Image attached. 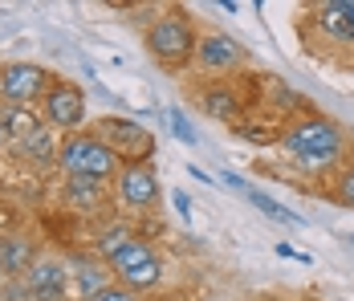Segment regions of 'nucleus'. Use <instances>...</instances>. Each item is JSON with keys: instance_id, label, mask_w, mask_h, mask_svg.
<instances>
[{"instance_id": "obj_24", "label": "nucleus", "mask_w": 354, "mask_h": 301, "mask_svg": "<svg viewBox=\"0 0 354 301\" xmlns=\"http://www.w3.org/2000/svg\"><path fill=\"white\" fill-rule=\"evenodd\" d=\"M351 244H354V232H351Z\"/></svg>"}, {"instance_id": "obj_19", "label": "nucleus", "mask_w": 354, "mask_h": 301, "mask_svg": "<svg viewBox=\"0 0 354 301\" xmlns=\"http://www.w3.org/2000/svg\"><path fill=\"white\" fill-rule=\"evenodd\" d=\"M334 200L342 203V208H354V163L338 171V179H334Z\"/></svg>"}, {"instance_id": "obj_7", "label": "nucleus", "mask_w": 354, "mask_h": 301, "mask_svg": "<svg viewBox=\"0 0 354 301\" xmlns=\"http://www.w3.org/2000/svg\"><path fill=\"white\" fill-rule=\"evenodd\" d=\"M53 86L49 69L33 66V62H8L0 66V94L12 102V106H33L37 98H45Z\"/></svg>"}, {"instance_id": "obj_16", "label": "nucleus", "mask_w": 354, "mask_h": 301, "mask_svg": "<svg viewBox=\"0 0 354 301\" xmlns=\"http://www.w3.org/2000/svg\"><path fill=\"white\" fill-rule=\"evenodd\" d=\"M0 268L4 273H29L33 268V253H29V244L25 240H0Z\"/></svg>"}, {"instance_id": "obj_11", "label": "nucleus", "mask_w": 354, "mask_h": 301, "mask_svg": "<svg viewBox=\"0 0 354 301\" xmlns=\"http://www.w3.org/2000/svg\"><path fill=\"white\" fill-rule=\"evenodd\" d=\"M66 285H70V273L62 261H33L29 277H25V289L37 301H62L66 298Z\"/></svg>"}, {"instance_id": "obj_6", "label": "nucleus", "mask_w": 354, "mask_h": 301, "mask_svg": "<svg viewBox=\"0 0 354 301\" xmlns=\"http://www.w3.org/2000/svg\"><path fill=\"white\" fill-rule=\"evenodd\" d=\"M41 118L49 131H73L86 122V94L73 82H53L49 94L41 98Z\"/></svg>"}, {"instance_id": "obj_1", "label": "nucleus", "mask_w": 354, "mask_h": 301, "mask_svg": "<svg viewBox=\"0 0 354 301\" xmlns=\"http://www.w3.org/2000/svg\"><path fill=\"white\" fill-rule=\"evenodd\" d=\"M102 257H106L110 273H114L131 293L155 289V285L163 281V265H159V257L151 253V244H142V240H135V236H127V232L102 236Z\"/></svg>"}, {"instance_id": "obj_22", "label": "nucleus", "mask_w": 354, "mask_h": 301, "mask_svg": "<svg viewBox=\"0 0 354 301\" xmlns=\"http://www.w3.org/2000/svg\"><path fill=\"white\" fill-rule=\"evenodd\" d=\"M220 179H224V183H228V188H232V192H245V196H248L245 179H241V175H236V171H220Z\"/></svg>"}, {"instance_id": "obj_10", "label": "nucleus", "mask_w": 354, "mask_h": 301, "mask_svg": "<svg viewBox=\"0 0 354 301\" xmlns=\"http://www.w3.org/2000/svg\"><path fill=\"white\" fill-rule=\"evenodd\" d=\"M118 196L122 203H131V208H151V203L159 200V175L139 163V167H122L118 171Z\"/></svg>"}, {"instance_id": "obj_13", "label": "nucleus", "mask_w": 354, "mask_h": 301, "mask_svg": "<svg viewBox=\"0 0 354 301\" xmlns=\"http://www.w3.org/2000/svg\"><path fill=\"white\" fill-rule=\"evenodd\" d=\"M41 127H45V122L37 118L29 106H8V110H0V134H12V138L29 143Z\"/></svg>"}, {"instance_id": "obj_12", "label": "nucleus", "mask_w": 354, "mask_h": 301, "mask_svg": "<svg viewBox=\"0 0 354 301\" xmlns=\"http://www.w3.org/2000/svg\"><path fill=\"white\" fill-rule=\"evenodd\" d=\"M200 106H204V114L216 118V122H236L241 118V98H236V90L228 82H212L200 94Z\"/></svg>"}, {"instance_id": "obj_9", "label": "nucleus", "mask_w": 354, "mask_h": 301, "mask_svg": "<svg viewBox=\"0 0 354 301\" xmlns=\"http://www.w3.org/2000/svg\"><path fill=\"white\" fill-rule=\"evenodd\" d=\"M314 25L338 45H354V0H326L314 8Z\"/></svg>"}, {"instance_id": "obj_5", "label": "nucleus", "mask_w": 354, "mask_h": 301, "mask_svg": "<svg viewBox=\"0 0 354 301\" xmlns=\"http://www.w3.org/2000/svg\"><path fill=\"white\" fill-rule=\"evenodd\" d=\"M94 134L106 143L110 151H114V159L127 163V167H139V163H147L155 155V134L147 131V127H139L135 118H98Z\"/></svg>"}, {"instance_id": "obj_17", "label": "nucleus", "mask_w": 354, "mask_h": 301, "mask_svg": "<svg viewBox=\"0 0 354 301\" xmlns=\"http://www.w3.org/2000/svg\"><path fill=\"white\" fill-rule=\"evenodd\" d=\"M21 147H25V155L37 159V163H49V159H57V151H62V147L53 143V131H49V127H41V131H37L29 143H21Z\"/></svg>"}, {"instance_id": "obj_21", "label": "nucleus", "mask_w": 354, "mask_h": 301, "mask_svg": "<svg viewBox=\"0 0 354 301\" xmlns=\"http://www.w3.org/2000/svg\"><path fill=\"white\" fill-rule=\"evenodd\" d=\"M90 301H139V298H135L127 285H110V289H102L98 298H90Z\"/></svg>"}, {"instance_id": "obj_15", "label": "nucleus", "mask_w": 354, "mask_h": 301, "mask_svg": "<svg viewBox=\"0 0 354 301\" xmlns=\"http://www.w3.org/2000/svg\"><path fill=\"white\" fill-rule=\"evenodd\" d=\"M248 200H252V208H257V212H265V216H269L273 224H289V228H306V220H301L297 212H289L285 203H277L273 196H265V192H257V188L248 192Z\"/></svg>"}, {"instance_id": "obj_8", "label": "nucleus", "mask_w": 354, "mask_h": 301, "mask_svg": "<svg viewBox=\"0 0 354 301\" xmlns=\"http://www.w3.org/2000/svg\"><path fill=\"white\" fill-rule=\"evenodd\" d=\"M241 62H245L241 41H232L224 33H208V37H200V45H196V66L208 69V73H232Z\"/></svg>"}, {"instance_id": "obj_3", "label": "nucleus", "mask_w": 354, "mask_h": 301, "mask_svg": "<svg viewBox=\"0 0 354 301\" xmlns=\"http://www.w3.org/2000/svg\"><path fill=\"white\" fill-rule=\"evenodd\" d=\"M57 159H62V167L70 171V175H77V179H102V183H106L110 175L118 171L114 151H110L94 131H77V134H70V138H62Z\"/></svg>"}, {"instance_id": "obj_20", "label": "nucleus", "mask_w": 354, "mask_h": 301, "mask_svg": "<svg viewBox=\"0 0 354 301\" xmlns=\"http://www.w3.org/2000/svg\"><path fill=\"white\" fill-rule=\"evenodd\" d=\"M167 122H171V131H176L179 143H187V147H196V127L179 114V110H167Z\"/></svg>"}, {"instance_id": "obj_2", "label": "nucleus", "mask_w": 354, "mask_h": 301, "mask_svg": "<svg viewBox=\"0 0 354 301\" xmlns=\"http://www.w3.org/2000/svg\"><path fill=\"white\" fill-rule=\"evenodd\" d=\"M285 155H293L301 167H330L338 155H342V131L330 122V118H301L297 127H289L281 138Z\"/></svg>"}, {"instance_id": "obj_18", "label": "nucleus", "mask_w": 354, "mask_h": 301, "mask_svg": "<svg viewBox=\"0 0 354 301\" xmlns=\"http://www.w3.org/2000/svg\"><path fill=\"white\" fill-rule=\"evenodd\" d=\"M73 268H77V285H82V289H86L90 298H98L102 289H110V285H106V268H102V265H90V261H77Z\"/></svg>"}, {"instance_id": "obj_23", "label": "nucleus", "mask_w": 354, "mask_h": 301, "mask_svg": "<svg viewBox=\"0 0 354 301\" xmlns=\"http://www.w3.org/2000/svg\"><path fill=\"white\" fill-rule=\"evenodd\" d=\"M171 203H176L179 216H192V200H187V192H171Z\"/></svg>"}, {"instance_id": "obj_4", "label": "nucleus", "mask_w": 354, "mask_h": 301, "mask_svg": "<svg viewBox=\"0 0 354 301\" xmlns=\"http://www.w3.org/2000/svg\"><path fill=\"white\" fill-rule=\"evenodd\" d=\"M196 45H200V37H196V29H192L179 12L159 17V21L147 29V53H151L163 69L187 66V62L196 57Z\"/></svg>"}, {"instance_id": "obj_14", "label": "nucleus", "mask_w": 354, "mask_h": 301, "mask_svg": "<svg viewBox=\"0 0 354 301\" xmlns=\"http://www.w3.org/2000/svg\"><path fill=\"white\" fill-rule=\"evenodd\" d=\"M66 200H70L73 208H82V212H90V208H98V203L106 200V183H102V179H77V175H70Z\"/></svg>"}]
</instances>
